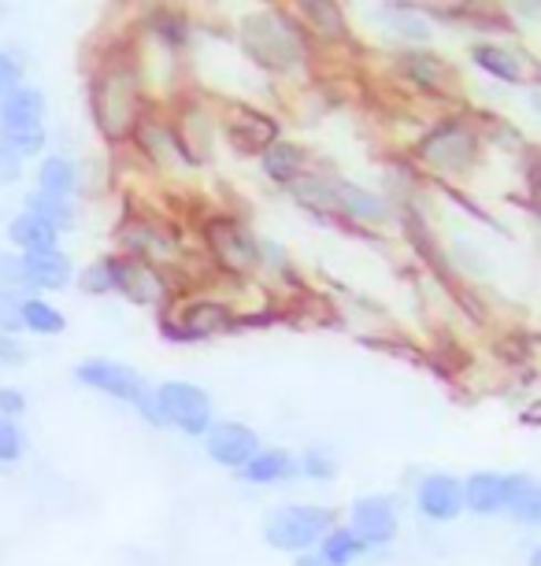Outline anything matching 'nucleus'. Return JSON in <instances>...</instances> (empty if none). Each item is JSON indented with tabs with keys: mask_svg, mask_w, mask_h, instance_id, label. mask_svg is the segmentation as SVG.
I'll return each instance as SVG.
<instances>
[{
	"mask_svg": "<svg viewBox=\"0 0 541 566\" xmlns=\"http://www.w3.org/2000/svg\"><path fill=\"white\" fill-rule=\"evenodd\" d=\"M471 60L479 63L486 74H493V78H501V82H523L527 78L523 56H516V52H508L501 45H475Z\"/></svg>",
	"mask_w": 541,
	"mask_h": 566,
	"instance_id": "19",
	"label": "nucleus"
},
{
	"mask_svg": "<svg viewBox=\"0 0 541 566\" xmlns=\"http://www.w3.org/2000/svg\"><path fill=\"white\" fill-rule=\"evenodd\" d=\"M260 164H263V175L271 181L293 186V181H301V170H304V148L293 142H271L263 148Z\"/></svg>",
	"mask_w": 541,
	"mask_h": 566,
	"instance_id": "17",
	"label": "nucleus"
},
{
	"mask_svg": "<svg viewBox=\"0 0 541 566\" xmlns=\"http://www.w3.org/2000/svg\"><path fill=\"white\" fill-rule=\"evenodd\" d=\"M337 526L331 507H315V504H290L279 507L263 518V541L279 552H308L315 548L326 533Z\"/></svg>",
	"mask_w": 541,
	"mask_h": 566,
	"instance_id": "3",
	"label": "nucleus"
},
{
	"mask_svg": "<svg viewBox=\"0 0 541 566\" xmlns=\"http://www.w3.org/2000/svg\"><path fill=\"white\" fill-rule=\"evenodd\" d=\"M205 448L216 463L241 470L260 452V437L257 430H249V426H241V422H216V426H208Z\"/></svg>",
	"mask_w": 541,
	"mask_h": 566,
	"instance_id": "8",
	"label": "nucleus"
},
{
	"mask_svg": "<svg viewBox=\"0 0 541 566\" xmlns=\"http://www.w3.org/2000/svg\"><path fill=\"white\" fill-rule=\"evenodd\" d=\"M504 511H512L523 526L541 522V485L530 474H504Z\"/></svg>",
	"mask_w": 541,
	"mask_h": 566,
	"instance_id": "13",
	"label": "nucleus"
},
{
	"mask_svg": "<svg viewBox=\"0 0 541 566\" xmlns=\"http://www.w3.org/2000/svg\"><path fill=\"white\" fill-rule=\"evenodd\" d=\"M331 208L345 211V216H353V219H364V222H378L389 216L382 197L367 193V189H360V186H348V181H331Z\"/></svg>",
	"mask_w": 541,
	"mask_h": 566,
	"instance_id": "15",
	"label": "nucleus"
},
{
	"mask_svg": "<svg viewBox=\"0 0 541 566\" xmlns=\"http://www.w3.org/2000/svg\"><path fill=\"white\" fill-rule=\"evenodd\" d=\"M27 359V348L19 345L15 334H0V363H8V367H19V363Z\"/></svg>",
	"mask_w": 541,
	"mask_h": 566,
	"instance_id": "33",
	"label": "nucleus"
},
{
	"mask_svg": "<svg viewBox=\"0 0 541 566\" xmlns=\"http://www.w3.org/2000/svg\"><path fill=\"white\" fill-rule=\"evenodd\" d=\"M0 290H27V277H23V255H8L0 252Z\"/></svg>",
	"mask_w": 541,
	"mask_h": 566,
	"instance_id": "28",
	"label": "nucleus"
},
{
	"mask_svg": "<svg viewBox=\"0 0 541 566\" xmlns=\"http://www.w3.org/2000/svg\"><path fill=\"white\" fill-rule=\"evenodd\" d=\"M93 119L108 137H115V130L126 134L134 119V85L126 82V74H104L101 82H93Z\"/></svg>",
	"mask_w": 541,
	"mask_h": 566,
	"instance_id": "7",
	"label": "nucleus"
},
{
	"mask_svg": "<svg viewBox=\"0 0 541 566\" xmlns=\"http://www.w3.org/2000/svg\"><path fill=\"white\" fill-rule=\"evenodd\" d=\"M19 326H27L30 334L52 337V334H60V329L67 326V318H63L49 301H38V296H30V301L19 304Z\"/></svg>",
	"mask_w": 541,
	"mask_h": 566,
	"instance_id": "22",
	"label": "nucleus"
},
{
	"mask_svg": "<svg viewBox=\"0 0 541 566\" xmlns=\"http://www.w3.org/2000/svg\"><path fill=\"white\" fill-rule=\"evenodd\" d=\"M45 97L34 85H15L12 93L0 97V145H8L19 159L38 156L45 145Z\"/></svg>",
	"mask_w": 541,
	"mask_h": 566,
	"instance_id": "2",
	"label": "nucleus"
},
{
	"mask_svg": "<svg viewBox=\"0 0 541 566\" xmlns=\"http://www.w3.org/2000/svg\"><path fill=\"white\" fill-rule=\"evenodd\" d=\"M360 541L367 544V548H375V544H389L397 533V511H394V500L386 496H364L353 504V526Z\"/></svg>",
	"mask_w": 541,
	"mask_h": 566,
	"instance_id": "9",
	"label": "nucleus"
},
{
	"mask_svg": "<svg viewBox=\"0 0 541 566\" xmlns=\"http://www.w3.org/2000/svg\"><path fill=\"white\" fill-rule=\"evenodd\" d=\"M27 452V433L19 430L15 419H0V463H15Z\"/></svg>",
	"mask_w": 541,
	"mask_h": 566,
	"instance_id": "26",
	"label": "nucleus"
},
{
	"mask_svg": "<svg viewBox=\"0 0 541 566\" xmlns=\"http://www.w3.org/2000/svg\"><path fill=\"white\" fill-rule=\"evenodd\" d=\"M211 244H216L219 260L227 266H235V271H249V266L260 260L257 241H252L249 230H241L238 222H216V227H211Z\"/></svg>",
	"mask_w": 541,
	"mask_h": 566,
	"instance_id": "11",
	"label": "nucleus"
},
{
	"mask_svg": "<svg viewBox=\"0 0 541 566\" xmlns=\"http://www.w3.org/2000/svg\"><path fill=\"white\" fill-rule=\"evenodd\" d=\"M241 45H246V52L260 67H271V71H293L308 52L301 27L274 12L252 15L249 23L241 27Z\"/></svg>",
	"mask_w": 541,
	"mask_h": 566,
	"instance_id": "1",
	"label": "nucleus"
},
{
	"mask_svg": "<svg viewBox=\"0 0 541 566\" xmlns=\"http://www.w3.org/2000/svg\"><path fill=\"white\" fill-rule=\"evenodd\" d=\"M115 290V277H112V260L104 263H93L82 271V293L90 296H101V293H112Z\"/></svg>",
	"mask_w": 541,
	"mask_h": 566,
	"instance_id": "27",
	"label": "nucleus"
},
{
	"mask_svg": "<svg viewBox=\"0 0 541 566\" xmlns=\"http://www.w3.org/2000/svg\"><path fill=\"white\" fill-rule=\"evenodd\" d=\"M464 489V507L475 515H501L504 511V474H471L468 482H460Z\"/></svg>",
	"mask_w": 541,
	"mask_h": 566,
	"instance_id": "14",
	"label": "nucleus"
},
{
	"mask_svg": "<svg viewBox=\"0 0 541 566\" xmlns=\"http://www.w3.org/2000/svg\"><path fill=\"white\" fill-rule=\"evenodd\" d=\"M416 507L434 522H452L464 511V489L452 474H430L416 489Z\"/></svg>",
	"mask_w": 541,
	"mask_h": 566,
	"instance_id": "10",
	"label": "nucleus"
},
{
	"mask_svg": "<svg viewBox=\"0 0 541 566\" xmlns=\"http://www.w3.org/2000/svg\"><path fill=\"white\" fill-rule=\"evenodd\" d=\"M8 238H12L15 249H23V255L30 252H49L56 249V238L60 233L49 227V222H41L38 216H30V211H23V216L12 219V227H8Z\"/></svg>",
	"mask_w": 541,
	"mask_h": 566,
	"instance_id": "18",
	"label": "nucleus"
},
{
	"mask_svg": "<svg viewBox=\"0 0 541 566\" xmlns=\"http://www.w3.org/2000/svg\"><path fill=\"white\" fill-rule=\"evenodd\" d=\"M23 277L27 290H63L71 282V263L60 249L30 252L23 255Z\"/></svg>",
	"mask_w": 541,
	"mask_h": 566,
	"instance_id": "12",
	"label": "nucleus"
},
{
	"mask_svg": "<svg viewBox=\"0 0 541 566\" xmlns=\"http://www.w3.org/2000/svg\"><path fill=\"white\" fill-rule=\"evenodd\" d=\"M19 175H23V159L8 145H0V181H15Z\"/></svg>",
	"mask_w": 541,
	"mask_h": 566,
	"instance_id": "35",
	"label": "nucleus"
},
{
	"mask_svg": "<svg viewBox=\"0 0 541 566\" xmlns=\"http://www.w3.org/2000/svg\"><path fill=\"white\" fill-rule=\"evenodd\" d=\"M301 470L308 478H315V482H331V478L337 474V459L326 452L323 444H312L301 459Z\"/></svg>",
	"mask_w": 541,
	"mask_h": 566,
	"instance_id": "25",
	"label": "nucleus"
},
{
	"mask_svg": "<svg viewBox=\"0 0 541 566\" xmlns=\"http://www.w3.org/2000/svg\"><path fill=\"white\" fill-rule=\"evenodd\" d=\"M293 474H296V463L290 452H282V448L257 452L246 467H241V478H246L249 485H279V482H290Z\"/></svg>",
	"mask_w": 541,
	"mask_h": 566,
	"instance_id": "16",
	"label": "nucleus"
},
{
	"mask_svg": "<svg viewBox=\"0 0 541 566\" xmlns=\"http://www.w3.org/2000/svg\"><path fill=\"white\" fill-rule=\"evenodd\" d=\"M405 63H408V74H412L416 82H423V85H434V82H438L441 67H438V60L427 56V52H423V56H419V52H408Z\"/></svg>",
	"mask_w": 541,
	"mask_h": 566,
	"instance_id": "30",
	"label": "nucleus"
},
{
	"mask_svg": "<svg viewBox=\"0 0 541 566\" xmlns=\"http://www.w3.org/2000/svg\"><path fill=\"white\" fill-rule=\"evenodd\" d=\"M38 193H49V197H60L67 200L79 186V175H74V164L67 156H49L45 164L38 167Z\"/></svg>",
	"mask_w": 541,
	"mask_h": 566,
	"instance_id": "20",
	"label": "nucleus"
},
{
	"mask_svg": "<svg viewBox=\"0 0 541 566\" xmlns=\"http://www.w3.org/2000/svg\"><path fill=\"white\" fill-rule=\"evenodd\" d=\"M475 153H479V142H475V134L464 123H441L438 130H430L419 142V156L441 170L471 167Z\"/></svg>",
	"mask_w": 541,
	"mask_h": 566,
	"instance_id": "6",
	"label": "nucleus"
},
{
	"mask_svg": "<svg viewBox=\"0 0 541 566\" xmlns=\"http://www.w3.org/2000/svg\"><path fill=\"white\" fill-rule=\"evenodd\" d=\"M156 400V419L160 426H175L189 437L208 433L211 426V397L200 386H189V381H164L160 389L153 392Z\"/></svg>",
	"mask_w": 541,
	"mask_h": 566,
	"instance_id": "5",
	"label": "nucleus"
},
{
	"mask_svg": "<svg viewBox=\"0 0 541 566\" xmlns=\"http://www.w3.org/2000/svg\"><path fill=\"white\" fill-rule=\"evenodd\" d=\"M19 293L12 290H0V334H12L19 329Z\"/></svg>",
	"mask_w": 541,
	"mask_h": 566,
	"instance_id": "31",
	"label": "nucleus"
},
{
	"mask_svg": "<svg viewBox=\"0 0 541 566\" xmlns=\"http://www.w3.org/2000/svg\"><path fill=\"white\" fill-rule=\"evenodd\" d=\"M74 374H79V381L86 389H97V392H104V397H112V400L134 403V408L145 415V422L160 426V419H156L153 389H148V381L137 370L123 367V363H112V359H86Z\"/></svg>",
	"mask_w": 541,
	"mask_h": 566,
	"instance_id": "4",
	"label": "nucleus"
},
{
	"mask_svg": "<svg viewBox=\"0 0 541 566\" xmlns=\"http://www.w3.org/2000/svg\"><path fill=\"white\" fill-rule=\"evenodd\" d=\"M222 323H227V312H222L219 304H197L183 315V329H178V337H189V340L208 337L211 329H219Z\"/></svg>",
	"mask_w": 541,
	"mask_h": 566,
	"instance_id": "24",
	"label": "nucleus"
},
{
	"mask_svg": "<svg viewBox=\"0 0 541 566\" xmlns=\"http://www.w3.org/2000/svg\"><path fill=\"white\" fill-rule=\"evenodd\" d=\"M364 552H367V544L360 541L353 530H348V526H334L320 541V552H315V555H320V559H326L331 566H348V563H356Z\"/></svg>",
	"mask_w": 541,
	"mask_h": 566,
	"instance_id": "21",
	"label": "nucleus"
},
{
	"mask_svg": "<svg viewBox=\"0 0 541 566\" xmlns=\"http://www.w3.org/2000/svg\"><path fill=\"white\" fill-rule=\"evenodd\" d=\"M27 211H30V216H38L41 222H49V227L56 230V233L74 222V208L67 205V200L49 197V193H30L27 197Z\"/></svg>",
	"mask_w": 541,
	"mask_h": 566,
	"instance_id": "23",
	"label": "nucleus"
},
{
	"mask_svg": "<svg viewBox=\"0 0 541 566\" xmlns=\"http://www.w3.org/2000/svg\"><path fill=\"white\" fill-rule=\"evenodd\" d=\"M304 15L308 19H323V34H331V38H342L345 34V23H342V8H334V4H304Z\"/></svg>",
	"mask_w": 541,
	"mask_h": 566,
	"instance_id": "29",
	"label": "nucleus"
},
{
	"mask_svg": "<svg viewBox=\"0 0 541 566\" xmlns=\"http://www.w3.org/2000/svg\"><path fill=\"white\" fill-rule=\"evenodd\" d=\"M19 78H23L19 63L8 56V52H0V97H4V93H12L15 85H19Z\"/></svg>",
	"mask_w": 541,
	"mask_h": 566,
	"instance_id": "32",
	"label": "nucleus"
},
{
	"mask_svg": "<svg viewBox=\"0 0 541 566\" xmlns=\"http://www.w3.org/2000/svg\"><path fill=\"white\" fill-rule=\"evenodd\" d=\"M296 566H331V563L320 559V555H315V552H304L301 559H296Z\"/></svg>",
	"mask_w": 541,
	"mask_h": 566,
	"instance_id": "36",
	"label": "nucleus"
},
{
	"mask_svg": "<svg viewBox=\"0 0 541 566\" xmlns=\"http://www.w3.org/2000/svg\"><path fill=\"white\" fill-rule=\"evenodd\" d=\"M27 411V400L19 389H0V419H15Z\"/></svg>",
	"mask_w": 541,
	"mask_h": 566,
	"instance_id": "34",
	"label": "nucleus"
}]
</instances>
